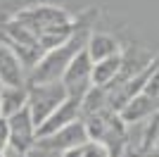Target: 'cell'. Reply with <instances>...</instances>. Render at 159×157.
Instances as JSON below:
<instances>
[{
	"label": "cell",
	"mask_w": 159,
	"mask_h": 157,
	"mask_svg": "<svg viewBox=\"0 0 159 157\" xmlns=\"http://www.w3.org/2000/svg\"><path fill=\"white\" fill-rule=\"evenodd\" d=\"M88 138V129L83 117L71 121V124L62 126V129L45 133V136H36L31 152H40V155H69L79 143H83Z\"/></svg>",
	"instance_id": "3957f363"
},
{
	"label": "cell",
	"mask_w": 159,
	"mask_h": 157,
	"mask_svg": "<svg viewBox=\"0 0 159 157\" xmlns=\"http://www.w3.org/2000/svg\"><path fill=\"white\" fill-rule=\"evenodd\" d=\"M7 148V121L5 117H0V152H5Z\"/></svg>",
	"instance_id": "5bb4252c"
},
{
	"label": "cell",
	"mask_w": 159,
	"mask_h": 157,
	"mask_svg": "<svg viewBox=\"0 0 159 157\" xmlns=\"http://www.w3.org/2000/svg\"><path fill=\"white\" fill-rule=\"evenodd\" d=\"M159 110V98H152V95H147V93L140 91L135 98H131L124 107L119 110L121 119L124 121H138V119H147L150 114H154V112Z\"/></svg>",
	"instance_id": "30bf717a"
},
{
	"label": "cell",
	"mask_w": 159,
	"mask_h": 157,
	"mask_svg": "<svg viewBox=\"0 0 159 157\" xmlns=\"http://www.w3.org/2000/svg\"><path fill=\"white\" fill-rule=\"evenodd\" d=\"M7 121V148L5 152H17V155H29L38 136V126L33 121V114L29 110V105H24L21 110L14 114L5 117Z\"/></svg>",
	"instance_id": "277c9868"
},
{
	"label": "cell",
	"mask_w": 159,
	"mask_h": 157,
	"mask_svg": "<svg viewBox=\"0 0 159 157\" xmlns=\"http://www.w3.org/2000/svg\"><path fill=\"white\" fill-rule=\"evenodd\" d=\"M143 93L152 95V98H159V62H157V67L152 69V74H150V78H147L145 88H143Z\"/></svg>",
	"instance_id": "4fadbf2b"
},
{
	"label": "cell",
	"mask_w": 159,
	"mask_h": 157,
	"mask_svg": "<svg viewBox=\"0 0 159 157\" xmlns=\"http://www.w3.org/2000/svg\"><path fill=\"white\" fill-rule=\"evenodd\" d=\"M14 19H19L36 33L43 52L64 43L79 26V17H74L69 10H64L62 5H52V2H31L21 7L14 14Z\"/></svg>",
	"instance_id": "6da1fadb"
},
{
	"label": "cell",
	"mask_w": 159,
	"mask_h": 157,
	"mask_svg": "<svg viewBox=\"0 0 159 157\" xmlns=\"http://www.w3.org/2000/svg\"><path fill=\"white\" fill-rule=\"evenodd\" d=\"M29 69L12 48L0 40V86H26Z\"/></svg>",
	"instance_id": "ba28073f"
},
{
	"label": "cell",
	"mask_w": 159,
	"mask_h": 157,
	"mask_svg": "<svg viewBox=\"0 0 159 157\" xmlns=\"http://www.w3.org/2000/svg\"><path fill=\"white\" fill-rule=\"evenodd\" d=\"M29 100L26 86H0V117H10Z\"/></svg>",
	"instance_id": "8fae6325"
},
{
	"label": "cell",
	"mask_w": 159,
	"mask_h": 157,
	"mask_svg": "<svg viewBox=\"0 0 159 157\" xmlns=\"http://www.w3.org/2000/svg\"><path fill=\"white\" fill-rule=\"evenodd\" d=\"M62 83H64L66 93L76 98H83L86 91L93 86V59L86 48H81L74 55V59L66 64L64 74H62Z\"/></svg>",
	"instance_id": "8992f818"
},
{
	"label": "cell",
	"mask_w": 159,
	"mask_h": 157,
	"mask_svg": "<svg viewBox=\"0 0 159 157\" xmlns=\"http://www.w3.org/2000/svg\"><path fill=\"white\" fill-rule=\"evenodd\" d=\"M121 59H124V50L100 59V62H93V86H109L112 83L121 69Z\"/></svg>",
	"instance_id": "7c38bea8"
},
{
	"label": "cell",
	"mask_w": 159,
	"mask_h": 157,
	"mask_svg": "<svg viewBox=\"0 0 159 157\" xmlns=\"http://www.w3.org/2000/svg\"><path fill=\"white\" fill-rule=\"evenodd\" d=\"M86 50L90 55L93 62H100V59L109 57V55H116V52L124 50V45L119 43L116 36L107 31H90L88 33V40H86Z\"/></svg>",
	"instance_id": "9c48e42d"
},
{
	"label": "cell",
	"mask_w": 159,
	"mask_h": 157,
	"mask_svg": "<svg viewBox=\"0 0 159 157\" xmlns=\"http://www.w3.org/2000/svg\"><path fill=\"white\" fill-rule=\"evenodd\" d=\"M83 121L88 129V138L105 143L109 155L124 152V148H126V121L121 119L116 110H112V107L98 110L93 114H86Z\"/></svg>",
	"instance_id": "7a4b0ae2"
},
{
	"label": "cell",
	"mask_w": 159,
	"mask_h": 157,
	"mask_svg": "<svg viewBox=\"0 0 159 157\" xmlns=\"http://www.w3.org/2000/svg\"><path fill=\"white\" fill-rule=\"evenodd\" d=\"M26 88H29L26 105L33 114L36 126H40V121L69 95L62 81H38V83H26Z\"/></svg>",
	"instance_id": "5b68a950"
},
{
	"label": "cell",
	"mask_w": 159,
	"mask_h": 157,
	"mask_svg": "<svg viewBox=\"0 0 159 157\" xmlns=\"http://www.w3.org/2000/svg\"><path fill=\"white\" fill-rule=\"evenodd\" d=\"M76 119H81V98H76V95H66V98L62 100V102L57 105L43 121H40L38 136L52 133V131L62 129V126H66V124H71V121H76Z\"/></svg>",
	"instance_id": "52a82bcc"
}]
</instances>
